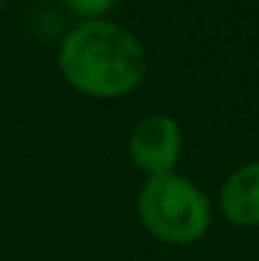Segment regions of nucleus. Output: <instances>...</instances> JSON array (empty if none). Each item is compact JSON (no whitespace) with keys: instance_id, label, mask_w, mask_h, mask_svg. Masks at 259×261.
Masks as SVG:
<instances>
[{"instance_id":"f03ea898","label":"nucleus","mask_w":259,"mask_h":261,"mask_svg":"<svg viewBox=\"0 0 259 261\" xmlns=\"http://www.w3.org/2000/svg\"><path fill=\"white\" fill-rule=\"evenodd\" d=\"M137 216L145 231L171 246H191L211 228V203L185 175L148 177L137 193Z\"/></svg>"},{"instance_id":"39448f33","label":"nucleus","mask_w":259,"mask_h":261,"mask_svg":"<svg viewBox=\"0 0 259 261\" xmlns=\"http://www.w3.org/2000/svg\"><path fill=\"white\" fill-rule=\"evenodd\" d=\"M61 3L66 5V10L72 15L79 18V23L82 20H102L117 5V0H61Z\"/></svg>"},{"instance_id":"7ed1b4c3","label":"nucleus","mask_w":259,"mask_h":261,"mask_svg":"<svg viewBox=\"0 0 259 261\" xmlns=\"http://www.w3.org/2000/svg\"><path fill=\"white\" fill-rule=\"evenodd\" d=\"M127 152L132 165L148 177L175 173L183 155V132L171 114L143 117L127 140Z\"/></svg>"},{"instance_id":"423d86ee","label":"nucleus","mask_w":259,"mask_h":261,"mask_svg":"<svg viewBox=\"0 0 259 261\" xmlns=\"http://www.w3.org/2000/svg\"><path fill=\"white\" fill-rule=\"evenodd\" d=\"M3 8H5V0H0V13H3Z\"/></svg>"},{"instance_id":"20e7f679","label":"nucleus","mask_w":259,"mask_h":261,"mask_svg":"<svg viewBox=\"0 0 259 261\" xmlns=\"http://www.w3.org/2000/svg\"><path fill=\"white\" fill-rule=\"evenodd\" d=\"M221 216L237 228H259V163H247L219 190Z\"/></svg>"},{"instance_id":"f257e3e1","label":"nucleus","mask_w":259,"mask_h":261,"mask_svg":"<svg viewBox=\"0 0 259 261\" xmlns=\"http://www.w3.org/2000/svg\"><path fill=\"white\" fill-rule=\"evenodd\" d=\"M59 71L84 96L120 99L145 82L148 54L130 28L109 18L82 20L59 46Z\"/></svg>"}]
</instances>
